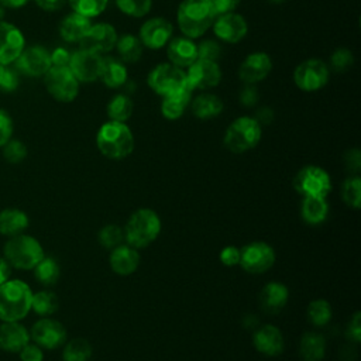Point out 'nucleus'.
<instances>
[{
    "mask_svg": "<svg viewBox=\"0 0 361 361\" xmlns=\"http://www.w3.org/2000/svg\"><path fill=\"white\" fill-rule=\"evenodd\" d=\"M30 343V331L20 322L0 323V350L7 353H18Z\"/></svg>",
    "mask_w": 361,
    "mask_h": 361,
    "instance_id": "nucleus-22",
    "label": "nucleus"
},
{
    "mask_svg": "<svg viewBox=\"0 0 361 361\" xmlns=\"http://www.w3.org/2000/svg\"><path fill=\"white\" fill-rule=\"evenodd\" d=\"M214 17L209 0H182L176 13L180 32L192 39L203 35L212 27Z\"/></svg>",
    "mask_w": 361,
    "mask_h": 361,
    "instance_id": "nucleus-3",
    "label": "nucleus"
},
{
    "mask_svg": "<svg viewBox=\"0 0 361 361\" xmlns=\"http://www.w3.org/2000/svg\"><path fill=\"white\" fill-rule=\"evenodd\" d=\"M210 6L216 16L234 11V8L240 4L241 0H209Z\"/></svg>",
    "mask_w": 361,
    "mask_h": 361,
    "instance_id": "nucleus-52",
    "label": "nucleus"
},
{
    "mask_svg": "<svg viewBox=\"0 0 361 361\" xmlns=\"http://www.w3.org/2000/svg\"><path fill=\"white\" fill-rule=\"evenodd\" d=\"M1 66H3V65H1V63H0V69H1Z\"/></svg>",
    "mask_w": 361,
    "mask_h": 361,
    "instance_id": "nucleus-61",
    "label": "nucleus"
},
{
    "mask_svg": "<svg viewBox=\"0 0 361 361\" xmlns=\"http://www.w3.org/2000/svg\"><path fill=\"white\" fill-rule=\"evenodd\" d=\"M212 27L216 37L228 44H235L241 41L248 31L245 18L234 11L216 16Z\"/></svg>",
    "mask_w": 361,
    "mask_h": 361,
    "instance_id": "nucleus-14",
    "label": "nucleus"
},
{
    "mask_svg": "<svg viewBox=\"0 0 361 361\" xmlns=\"http://www.w3.org/2000/svg\"><path fill=\"white\" fill-rule=\"evenodd\" d=\"M45 86L49 94L62 103H69L79 93V82L68 66H51L44 75Z\"/></svg>",
    "mask_w": 361,
    "mask_h": 361,
    "instance_id": "nucleus-8",
    "label": "nucleus"
},
{
    "mask_svg": "<svg viewBox=\"0 0 361 361\" xmlns=\"http://www.w3.org/2000/svg\"><path fill=\"white\" fill-rule=\"evenodd\" d=\"M275 251L265 241H252L240 248V265L248 274H264L272 268Z\"/></svg>",
    "mask_w": 361,
    "mask_h": 361,
    "instance_id": "nucleus-10",
    "label": "nucleus"
},
{
    "mask_svg": "<svg viewBox=\"0 0 361 361\" xmlns=\"http://www.w3.org/2000/svg\"><path fill=\"white\" fill-rule=\"evenodd\" d=\"M127 69L123 62L113 58H103L100 78L102 82L111 89H117L127 82Z\"/></svg>",
    "mask_w": 361,
    "mask_h": 361,
    "instance_id": "nucleus-32",
    "label": "nucleus"
},
{
    "mask_svg": "<svg viewBox=\"0 0 361 361\" xmlns=\"http://www.w3.org/2000/svg\"><path fill=\"white\" fill-rule=\"evenodd\" d=\"M172 32L173 27L168 20L162 17H154L142 23L138 38L142 47L149 49H159L169 42Z\"/></svg>",
    "mask_w": 361,
    "mask_h": 361,
    "instance_id": "nucleus-18",
    "label": "nucleus"
},
{
    "mask_svg": "<svg viewBox=\"0 0 361 361\" xmlns=\"http://www.w3.org/2000/svg\"><path fill=\"white\" fill-rule=\"evenodd\" d=\"M102 63H103V58L100 56V54L80 48L79 51L71 55L68 68L71 69L73 76L78 79V82L89 83L100 78Z\"/></svg>",
    "mask_w": 361,
    "mask_h": 361,
    "instance_id": "nucleus-12",
    "label": "nucleus"
},
{
    "mask_svg": "<svg viewBox=\"0 0 361 361\" xmlns=\"http://www.w3.org/2000/svg\"><path fill=\"white\" fill-rule=\"evenodd\" d=\"M92 355V347L85 338H73L68 341L62 351L63 361H89Z\"/></svg>",
    "mask_w": 361,
    "mask_h": 361,
    "instance_id": "nucleus-37",
    "label": "nucleus"
},
{
    "mask_svg": "<svg viewBox=\"0 0 361 361\" xmlns=\"http://www.w3.org/2000/svg\"><path fill=\"white\" fill-rule=\"evenodd\" d=\"M293 188L303 197H326L331 190V179L323 168L316 165H307L296 173L293 179Z\"/></svg>",
    "mask_w": 361,
    "mask_h": 361,
    "instance_id": "nucleus-9",
    "label": "nucleus"
},
{
    "mask_svg": "<svg viewBox=\"0 0 361 361\" xmlns=\"http://www.w3.org/2000/svg\"><path fill=\"white\" fill-rule=\"evenodd\" d=\"M302 361H323L326 354V340L320 333L307 331L302 336L299 344Z\"/></svg>",
    "mask_w": 361,
    "mask_h": 361,
    "instance_id": "nucleus-29",
    "label": "nucleus"
},
{
    "mask_svg": "<svg viewBox=\"0 0 361 361\" xmlns=\"http://www.w3.org/2000/svg\"><path fill=\"white\" fill-rule=\"evenodd\" d=\"M148 86L159 96H166L182 89H192L186 79V72L171 62L157 65L147 78ZM193 90V89H192Z\"/></svg>",
    "mask_w": 361,
    "mask_h": 361,
    "instance_id": "nucleus-7",
    "label": "nucleus"
},
{
    "mask_svg": "<svg viewBox=\"0 0 361 361\" xmlns=\"http://www.w3.org/2000/svg\"><path fill=\"white\" fill-rule=\"evenodd\" d=\"M221 55V47L219 42L212 39H204L197 45V58L217 62V59Z\"/></svg>",
    "mask_w": 361,
    "mask_h": 361,
    "instance_id": "nucleus-45",
    "label": "nucleus"
},
{
    "mask_svg": "<svg viewBox=\"0 0 361 361\" xmlns=\"http://www.w3.org/2000/svg\"><path fill=\"white\" fill-rule=\"evenodd\" d=\"M71 61V54L65 48H56L51 54V63L54 66H68Z\"/></svg>",
    "mask_w": 361,
    "mask_h": 361,
    "instance_id": "nucleus-54",
    "label": "nucleus"
},
{
    "mask_svg": "<svg viewBox=\"0 0 361 361\" xmlns=\"http://www.w3.org/2000/svg\"><path fill=\"white\" fill-rule=\"evenodd\" d=\"M116 48L120 59L127 63L137 62L141 58L142 49H144L140 38L133 34H124L118 37L116 42Z\"/></svg>",
    "mask_w": 361,
    "mask_h": 361,
    "instance_id": "nucleus-33",
    "label": "nucleus"
},
{
    "mask_svg": "<svg viewBox=\"0 0 361 361\" xmlns=\"http://www.w3.org/2000/svg\"><path fill=\"white\" fill-rule=\"evenodd\" d=\"M116 6L126 16L141 18L149 13L152 0H116Z\"/></svg>",
    "mask_w": 361,
    "mask_h": 361,
    "instance_id": "nucleus-41",
    "label": "nucleus"
},
{
    "mask_svg": "<svg viewBox=\"0 0 361 361\" xmlns=\"http://www.w3.org/2000/svg\"><path fill=\"white\" fill-rule=\"evenodd\" d=\"M96 145L106 158L124 159L134 149V135L126 123L109 120L99 128Z\"/></svg>",
    "mask_w": 361,
    "mask_h": 361,
    "instance_id": "nucleus-2",
    "label": "nucleus"
},
{
    "mask_svg": "<svg viewBox=\"0 0 361 361\" xmlns=\"http://www.w3.org/2000/svg\"><path fill=\"white\" fill-rule=\"evenodd\" d=\"M307 319L316 327L326 326L331 319V306L324 299H314L307 306Z\"/></svg>",
    "mask_w": 361,
    "mask_h": 361,
    "instance_id": "nucleus-38",
    "label": "nucleus"
},
{
    "mask_svg": "<svg viewBox=\"0 0 361 361\" xmlns=\"http://www.w3.org/2000/svg\"><path fill=\"white\" fill-rule=\"evenodd\" d=\"M252 343L257 351L267 357H276L283 350V337L281 330L272 324L258 327L252 334Z\"/></svg>",
    "mask_w": 361,
    "mask_h": 361,
    "instance_id": "nucleus-21",
    "label": "nucleus"
},
{
    "mask_svg": "<svg viewBox=\"0 0 361 361\" xmlns=\"http://www.w3.org/2000/svg\"><path fill=\"white\" fill-rule=\"evenodd\" d=\"M90 18L78 13L68 14L59 24V34L66 42H80L90 28Z\"/></svg>",
    "mask_w": 361,
    "mask_h": 361,
    "instance_id": "nucleus-27",
    "label": "nucleus"
},
{
    "mask_svg": "<svg viewBox=\"0 0 361 361\" xmlns=\"http://www.w3.org/2000/svg\"><path fill=\"white\" fill-rule=\"evenodd\" d=\"M185 72L192 89H210L217 86L221 79V71L217 62L199 58L190 63Z\"/></svg>",
    "mask_w": 361,
    "mask_h": 361,
    "instance_id": "nucleus-15",
    "label": "nucleus"
},
{
    "mask_svg": "<svg viewBox=\"0 0 361 361\" xmlns=\"http://www.w3.org/2000/svg\"><path fill=\"white\" fill-rule=\"evenodd\" d=\"M32 290L21 279H7L0 285V320L20 322L31 310Z\"/></svg>",
    "mask_w": 361,
    "mask_h": 361,
    "instance_id": "nucleus-1",
    "label": "nucleus"
},
{
    "mask_svg": "<svg viewBox=\"0 0 361 361\" xmlns=\"http://www.w3.org/2000/svg\"><path fill=\"white\" fill-rule=\"evenodd\" d=\"M347 336L354 344L360 343L361 340V313L360 312H355L353 314L347 327Z\"/></svg>",
    "mask_w": 361,
    "mask_h": 361,
    "instance_id": "nucleus-51",
    "label": "nucleus"
},
{
    "mask_svg": "<svg viewBox=\"0 0 361 361\" xmlns=\"http://www.w3.org/2000/svg\"><path fill=\"white\" fill-rule=\"evenodd\" d=\"M10 274H11L10 264L4 259V257H0V285L10 278Z\"/></svg>",
    "mask_w": 361,
    "mask_h": 361,
    "instance_id": "nucleus-57",
    "label": "nucleus"
},
{
    "mask_svg": "<svg viewBox=\"0 0 361 361\" xmlns=\"http://www.w3.org/2000/svg\"><path fill=\"white\" fill-rule=\"evenodd\" d=\"M269 3H272V4H281V3H283L285 0H268Z\"/></svg>",
    "mask_w": 361,
    "mask_h": 361,
    "instance_id": "nucleus-59",
    "label": "nucleus"
},
{
    "mask_svg": "<svg viewBox=\"0 0 361 361\" xmlns=\"http://www.w3.org/2000/svg\"><path fill=\"white\" fill-rule=\"evenodd\" d=\"M192 111L200 120L217 117L223 111V102L219 96L212 93H202L192 102Z\"/></svg>",
    "mask_w": 361,
    "mask_h": 361,
    "instance_id": "nucleus-31",
    "label": "nucleus"
},
{
    "mask_svg": "<svg viewBox=\"0 0 361 361\" xmlns=\"http://www.w3.org/2000/svg\"><path fill=\"white\" fill-rule=\"evenodd\" d=\"M3 14H4V11H3V7H1V6H0V18H1V17H3Z\"/></svg>",
    "mask_w": 361,
    "mask_h": 361,
    "instance_id": "nucleus-60",
    "label": "nucleus"
},
{
    "mask_svg": "<svg viewBox=\"0 0 361 361\" xmlns=\"http://www.w3.org/2000/svg\"><path fill=\"white\" fill-rule=\"evenodd\" d=\"M24 49V37L21 31L10 23L0 21V63L14 62Z\"/></svg>",
    "mask_w": 361,
    "mask_h": 361,
    "instance_id": "nucleus-20",
    "label": "nucleus"
},
{
    "mask_svg": "<svg viewBox=\"0 0 361 361\" xmlns=\"http://www.w3.org/2000/svg\"><path fill=\"white\" fill-rule=\"evenodd\" d=\"M30 338H32L34 343L41 348L55 350L65 344L66 330L58 320L44 317L32 324Z\"/></svg>",
    "mask_w": 361,
    "mask_h": 361,
    "instance_id": "nucleus-13",
    "label": "nucleus"
},
{
    "mask_svg": "<svg viewBox=\"0 0 361 361\" xmlns=\"http://www.w3.org/2000/svg\"><path fill=\"white\" fill-rule=\"evenodd\" d=\"M3 255L10 267L23 271L32 269L45 257L39 241L24 233L7 240L3 247Z\"/></svg>",
    "mask_w": 361,
    "mask_h": 361,
    "instance_id": "nucleus-5",
    "label": "nucleus"
},
{
    "mask_svg": "<svg viewBox=\"0 0 361 361\" xmlns=\"http://www.w3.org/2000/svg\"><path fill=\"white\" fill-rule=\"evenodd\" d=\"M258 100V90L254 85H245V87L240 93V102L245 107H251Z\"/></svg>",
    "mask_w": 361,
    "mask_h": 361,
    "instance_id": "nucleus-53",
    "label": "nucleus"
},
{
    "mask_svg": "<svg viewBox=\"0 0 361 361\" xmlns=\"http://www.w3.org/2000/svg\"><path fill=\"white\" fill-rule=\"evenodd\" d=\"M3 157L10 164H18L27 157V147L20 140H8L3 145Z\"/></svg>",
    "mask_w": 361,
    "mask_h": 361,
    "instance_id": "nucleus-43",
    "label": "nucleus"
},
{
    "mask_svg": "<svg viewBox=\"0 0 361 361\" xmlns=\"http://www.w3.org/2000/svg\"><path fill=\"white\" fill-rule=\"evenodd\" d=\"M133 109H134L133 100L127 94L120 93L110 99L107 104V116L111 121L126 123L131 117Z\"/></svg>",
    "mask_w": 361,
    "mask_h": 361,
    "instance_id": "nucleus-34",
    "label": "nucleus"
},
{
    "mask_svg": "<svg viewBox=\"0 0 361 361\" xmlns=\"http://www.w3.org/2000/svg\"><path fill=\"white\" fill-rule=\"evenodd\" d=\"M34 276L35 279L45 285V286H49V285H54L58 279H59V274H61V269H59V265L58 262L51 258V257H44L34 268Z\"/></svg>",
    "mask_w": 361,
    "mask_h": 361,
    "instance_id": "nucleus-35",
    "label": "nucleus"
},
{
    "mask_svg": "<svg viewBox=\"0 0 361 361\" xmlns=\"http://www.w3.org/2000/svg\"><path fill=\"white\" fill-rule=\"evenodd\" d=\"M161 219L152 209H138L127 220L124 240L133 248L149 245L161 233Z\"/></svg>",
    "mask_w": 361,
    "mask_h": 361,
    "instance_id": "nucleus-4",
    "label": "nucleus"
},
{
    "mask_svg": "<svg viewBox=\"0 0 361 361\" xmlns=\"http://www.w3.org/2000/svg\"><path fill=\"white\" fill-rule=\"evenodd\" d=\"M97 238H99V243L106 247V248H110L113 250L114 247L120 245L124 240V233L123 230L116 226V224H107L104 226L99 234H97Z\"/></svg>",
    "mask_w": 361,
    "mask_h": 361,
    "instance_id": "nucleus-42",
    "label": "nucleus"
},
{
    "mask_svg": "<svg viewBox=\"0 0 361 361\" xmlns=\"http://www.w3.org/2000/svg\"><path fill=\"white\" fill-rule=\"evenodd\" d=\"M166 48V54L169 62L179 68H188L197 59V45L192 38L178 37L169 41Z\"/></svg>",
    "mask_w": 361,
    "mask_h": 361,
    "instance_id": "nucleus-24",
    "label": "nucleus"
},
{
    "mask_svg": "<svg viewBox=\"0 0 361 361\" xmlns=\"http://www.w3.org/2000/svg\"><path fill=\"white\" fill-rule=\"evenodd\" d=\"M18 86L17 69L3 65L0 69V90L13 92Z\"/></svg>",
    "mask_w": 361,
    "mask_h": 361,
    "instance_id": "nucleus-46",
    "label": "nucleus"
},
{
    "mask_svg": "<svg viewBox=\"0 0 361 361\" xmlns=\"http://www.w3.org/2000/svg\"><path fill=\"white\" fill-rule=\"evenodd\" d=\"M254 118H255L259 124H269V123L272 121V118H274V111H272L269 107L262 106V107H259V109L257 110V114H255Z\"/></svg>",
    "mask_w": 361,
    "mask_h": 361,
    "instance_id": "nucleus-55",
    "label": "nucleus"
},
{
    "mask_svg": "<svg viewBox=\"0 0 361 361\" xmlns=\"http://www.w3.org/2000/svg\"><path fill=\"white\" fill-rule=\"evenodd\" d=\"M14 62L17 71L28 76H42L52 66L51 54L39 45L24 48Z\"/></svg>",
    "mask_w": 361,
    "mask_h": 361,
    "instance_id": "nucleus-16",
    "label": "nucleus"
},
{
    "mask_svg": "<svg viewBox=\"0 0 361 361\" xmlns=\"http://www.w3.org/2000/svg\"><path fill=\"white\" fill-rule=\"evenodd\" d=\"M272 69V61L268 54L257 51L245 56L238 68V78L245 85H255L264 80Z\"/></svg>",
    "mask_w": 361,
    "mask_h": 361,
    "instance_id": "nucleus-19",
    "label": "nucleus"
},
{
    "mask_svg": "<svg viewBox=\"0 0 361 361\" xmlns=\"http://www.w3.org/2000/svg\"><path fill=\"white\" fill-rule=\"evenodd\" d=\"M289 298L288 288L281 282H268L259 292V305L265 313L275 314L281 312Z\"/></svg>",
    "mask_w": 361,
    "mask_h": 361,
    "instance_id": "nucleus-25",
    "label": "nucleus"
},
{
    "mask_svg": "<svg viewBox=\"0 0 361 361\" xmlns=\"http://www.w3.org/2000/svg\"><path fill=\"white\" fill-rule=\"evenodd\" d=\"M68 1L73 13H78L87 18L100 16L109 4V0H68Z\"/></svg>",
    "mask_w": 361,
    "mask_h": 361,
    "instance_id": "nucleus-40",
    "label": "nucleus"
},
{
    "mask_svg": "<svg viewBox=\"0 0 361 361\" xmlns=\"http://www.w3.org/2000/svg\"><path fill=\"white\" fill-rule=\"evenodd\" d=\"M20 360L21 361H42L44 360V353L42 348L37 344H25L20 351Z\"/></svg>",
    "mask_w": 361,
    "mask_h": 361,
    "instance_id": "nucleus-48",
    "label": "nucleus"
},
{
    "mask_svg": "<svg viewBox=\"0 0 361 361\" xmlns=\"http://www.w3.org/2000/svg\"><path fill=\"white\" fill-rule=\"evenodd\" d=\"M344 164L348 171H351L354 175H357L361 169V152L358 148L348 149L344 155Z\"/></svg>",
    "mask_w": 361,
    "mask_h": 361,
    "instance_id": "nucleus-49",
    "label": "nucleus"
},
{
    "mask_svg": "<svg viewBox=\"0 0 361 361\" xmlns=\"http://www.w3.org/2000/svg\"><path fill=\"white\" fill-rule=\"evenodd\" d=\"M192 89H182L179 92L164 96L161 103V113L168 120H178L183 116L185 110L190 104Z\"/></svg>",
    "mask_w": 361,
    "mask_h": 361,
    "instance_id": "nucleus-28",
    "label": "nucleus"
},
{
    "mask_svg": "<svg viewBox=\"0 0 361 361\" xmlns=\"http://www.w3.org/2000/svg\"><path fill=\"white\" fill-rule=\"evenodd\" d=\"M262 135L261 124L248 116H243L231 121L224 134V145L234 154L245 152L254 148Z\"/></svg>",
    "mask_w": 361,
    "mask_h": 361,
    "instance_id": "nucleus-6",
    "label": "nucleus"
},
{
    "mask_svg": "<svg viewBox=\"0 0 361 361\" xmlns=\"http://www.w3.org/2000/svg\"><path fill=\"white\" fill-rule=\"evenodd\" d=\"M42 10L45 11H55L59 10L63 4L65 0H34Z\"/></svg>",
    "mask_w": 361,
    "mask_h": 361,
    "instance_id": "nucleus-56",
    "label": "nucleus"
},
{
    "mask_svg": "<svg viewBox=\"0 0 361 361\" xmlns=\"http://www.w3.org/2000/svg\"><path fill=\"white\" fill-rule=\"evenodd\" d=\"M109 264L113 272H116L117 275H131L140 265V254L131 245L120 244L111 250Z\"/></svg>",
    "mask_w": 361,
    "mask_h": 361,
    "instance_id": "nucleus-23",
    "label": "nucleus"
},
{
    "mask_svg": "<svg viewBox=\"0 0 361 361\" xmlns=\"http://www.w3.org/2000/svg\"><path fill=\"white\" fill-rule=\"evenodd\" d=\"M341 196L347 206L358 210L361 203V179L358 175L347 178L341 188Z\"/></svg>",
    "mask_w": 361,
    "mask_h": 361,
    "instance_id": "nucleus-39",
    "label": "nucleus"
},
{
    "mask_svg": "<svg viewBox=\"0 0 361 361\" xmlns=\"http://www.w3.org/2000/svg\"><path fill=\"white\" fill-rule=\"evenodd\" d=\"M220 261L223 265L226 267H234L240 262V248L234 247V245H228L224 247L220 251Z\"/></svg>",
    "mask_w": 361,
    "mask_h": 361,
    "instance_id": "nucleus-50",
    "label": "nucleus"
},
{
    "mask_svg": "<svg viewBox=\"0 0 361 361\" xmlns=\"http://www.w3.org/2000/svg\"><path fill=\"white\" fill-rule=\"evenodd\" d=\"M330 71L327 65L316 58L300 62L293 72L295 85L303 92H316L329 82Z\"/></svg>",
    "mask_w": 361,
    "mask_h": 361,
    "instance_id": "nucleus-11",
    "label": "nucleus"
},
{
    "mask_svg": "<svg viewBox=\"0 0 361 361\" xmlns=\"http://www.w3.org/2000/svg\"><path fill=\"white\" fill-rule=\"evenodd\" d=\"M353 63H354L353 52L345 48L336 49L330 56V66L336 72H345L353 66Z\"/></svg>",
    "mask_w": 361,
    "mask_h": 361,
    "instance_id": "nucleus-44",
    "label": "nucleus"
},
{
    "mask_svg": "<svg viewBox=\"0 0 361 361\" xmlns=\"http://www.w3.org/2000/svg\"><path fill=\"white\" fill-rule=\"evenodd\" d=\"M58 298L51 290H39L37 293H32L31 299V309L39 314V316H51L58 310Z\"/></svg>",
    "mask_w": 361,
    "mask_h": 361,
    "instance_id": "nucleus-36",
    "label": "nucleus"
},
{
    "mask_svg": "<svg viewBox=\"0 0 361 361\" xmlns=\"http://www.w3.org/2000/svg\"><path fill=\"white\" fill-rule=\"evenodd\" d=\"M117 38L118 35L113 25L107 23H97L90 25L89 31L80 41V48L96 54H104L116 47Z\"/></svg>",
    "mask_w": 361,
    "mask_h": 361,
    "instance_id": "nucleus-17",
    "label": "nucleus"
},
{
    "mask_svg": "<svg viewBox=\"0 0 361 361\" xmlns=\"http://www.w3.org/2000/svg\"><path fill=\"white\" fill-rule=\"evenodd\" d=\"M30 220L25 212L16 209V207H7L0 210V234L6 237H14L28 227Z\"/></svg>",
    "mask_w": 361,
    "mask_h": 361,
    "instance_id": "nucleus-26",
    "label": "nucleus"
},
{
    "mask_svg": "<svg viewBox=\"0 0 361 361\" xmlns=\"http://www.w3.org/2000/svg\"><path fill=\"white\" fill-rule=\"evenodd\" d=\"M329 213V203L324 197L305 196L300 204V214L305 223L317 226L322 224Z\"/></svg>",
    "mask_w": 361,
    "mask_h": 361,
    "instance_id": "nucleus-30",
    "label": "nucleus"
},
{
    "mask_svg": "<svg viewBox=\"0 0 361 361\" xmlns=\"http://www.w3.org/2000/svg\"><path fill=\"white\" fill-rule=\"evenodd\" d=\"M13 134V121L8 113L0 109V147H3Z\"/></svg>",
    "mask_w": 361,
    "mask_h": 361,
    "instance_id": "nucleus-47",
    "label": "nucleus"
},
{
    "mask_svg": "<svg viewBox=\"0 0 361 361\" xmlns=\"http://www.w3.org/2000/svg\"><path fill=\"white\" fill-rule=\"evenodd\" d=\"M27 1H28V0H0V4H1V6H6V7L16 8V7L24 6Z\"/></svg>",
    "mask_w": 361,
    "mask_h": 361,
    "instance_id": "nucleus-58",
    "label": "nucleus"
}]
</instances>
